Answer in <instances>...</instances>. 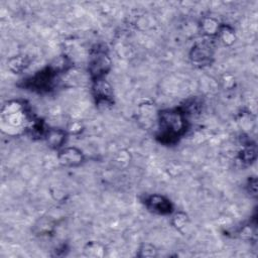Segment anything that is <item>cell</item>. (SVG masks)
<instances>
[{"label": "cell", "instance_id": "obj_1", "mask_svg": "<svg viewBox=\"0 0 258 258\" xmlns=\"http://www.w3.org/2000/svg\"><path fill=\"white\" fill-rule=\"evenodd\" d=\"M159 133L157 137L163 143H174L186 129L185 114L181 109H167L158 114Z\"/></svg>", "mask_w": 258, "mask_h": 258}, {"label": "cell", "instance_id": "obj_2", "mask_svg": "<svg viewBox=\"0 0 258 258\" xmlns=\"http://www.w3.org/2000/svg\"><path fill=\"white\" fill-rule=\"evenodd\" d=\"M1 120L3 130L7 129L9 133H17L30 121L24 103L18 100L9 101L3 106Z\"/></svg>", "mask_w": 258, "mask_h": 258}, {"label": "cell", "instance_id": "obj_3", "mask_svg": "<svg viewBox=\"0 0 258 258\" xmlns=\"http://www.w3.org/2000/svg\"><path fill=\"white\" fill-rule=\"evenodd\" d=\"M112 60L105 48H95L90 56L88 71L93 81L104 79L111 70Z\"/></svg>", "mask_w": 258, "mask_h": 258}, {"label": "cell", "instance_id": "obj_4", "mask_svg": "<svg viewBox=\"0 0 258 258\" xmlns=\"http://www.w3.org/2000/svg\"><path fill=\"white\" fill-rule=\"evenodd\" d=\"M56 75L57 74L48 67L27 79L25 87L37 92H48L54 87Z\"/></svg>", "mask_w": 258, "mask_h": 258}, {"label": "cell", "instance_id": "obj_5", "mask_svg": "<svg viewBox=\"0 0 258 258\" xmlns=\"http://www.w3.org/2000/svg\"><path fill=\"white\" fill-rule=\"evenodd\" d=\"M214 55V47L208 41L197 42L189 51V58L192 63L204 67L211 63Z\"/></svg>", "mask_w": 258, "mask_h": 258}, {"label": "cell", "instance_id": "obj_6", "mask_svg": "<svg viewBox=\"0 0 258 258\" xmlns=\"http://www.w3.org/2000/svg\"><path fill=\"white\" fill-rule=\"evenodd\" d=\"M93 94L97 105H111L113 103V89L104 79L94 81Z\"/></svg>", "mask_w": 258, "mask_h": 258}, {"label": "cell", "instance_id": "obj_7", "mask_svg": "<svg viewBox=\"0 0 258 258\" xmlns=\"http://www.w3.org/2000/svg\"><path fill=\"white\" fill-rule=\"evenodd\" d=\"M58 162L67 167L79 166L84 162V154L77 147H64L58 151Z\"/></svg>", "mask_w": 258, "mask_h": 258}, {"label": "cell", "instance_id": "obj_8", "mask_svg": "<svg viewBox=\"0 0 258 258\" xmlns=\"http://www.w3.org/2000/svg\"><path fill=\"white\" fill-rule=\"evenodd\" d=\"M147 209L158 215H168L172 212L173 206L171 202L161 195H151L145 200Z\"/></svg>", "mask_w": 258, "mask_h": 258}, {"label": "cell", "instance_id": "obj_9", "mask_svg": "<svg viewBox=\"0 0 258 258\" xmlns=\"http://www.w3.org/2000/svg\"><path fill=\"white\" fill-rule=\"evenodd\" d=\"M44 138L51 148L59 149L62 147V145L66 142L67 139V133L64 130L59 128H50L47 129Z\"/></svg>", "mask_w": 258, "mask_h": 258}, {"label": "cell", "instance_id": "obj_10", "mask_svg": "<svg viewBox=\"0 0 258 258\" xmlns=\"http://www.w3.org/2000/svg\"><path fill=\"white\" fill-rule=\"evenodd\" d=\"M30 59L27 55L19 54L12 56L7 61V68L9 71H11L14 74L22 73L28 66H29Z\"/></svg>", "mask_w": 258, "mask_h": 258}, {"label": "cell", "instance_id": "obj_11", "mask_svg": "<svg viewBox=\"0 0 258 258\" xmlns=\"http://www.w3.org/2000/svg\"><path fill=\"white\" fill-rule=\"evenodd\" d=\"M106 253L105 246L97 241H91L88 242L84 247V254L87 257H93V258H101L104 257Z\"/></svg>", "mask_w": 258, "mask_h": 258}, {"label": "cell", "instance_id": "obj_12", "mask_svg": "<svg viewBox=\"0 0 258 258\" xmlns=\"http://www.w3.org/2000/svg\"><path fill=\"white\" fill-rule=\"evenodd\" d=\"M220 27H221V24L219 23V21L216 18L211 16L204 17L201 21V28L203 32L208 36L217 35Z\"/></svg>", "mask_w": 258, "mask_h": 258}, {"label": "cell", "instance_id": "obj_13", "mask_svg": "<svg viewBox=\"0 0 258 258\" xmlns=\"http://www.w3.org/2000/svg\"><path fill=\"white\" fill-rule=\"evenodd\" d=\"M218 35L221 39V41L225 44V45H231L234 43L236 36L234 33V29L231 28L228 25H221Z\"/></svg>", "mask_w": 258, "mask_h": 258}, {"label": "cell", "instance_id": "obj_14", "mask_svg": "<svg viewBox=\"0 0 258 258\" xmlns=\"http://www.w3.org/2000/svg\"><path fill=\"white\" fill-rule=\"evenodd\" d=\"M202 108V102L199 101L198 99H191L185 103V105L180 108L181 111L186 115V114H194L200 111Z\"/></svg>", "mask_w": 258, "mask_h": 258}, {"label": "cell", "instance_id": "obj_15", "mask_svg": "<svg viewBox=\"0 0 258 258\" xmlns=\"http://www.w3.org/2000/svg\"><path fill=\"white\" fill-rule=\"evenodd\" d=\"M239 158L243 163H250L256 158V151L252 147H247L241 151Z\"/></svg>", "mask_w": 258, "mask_h": 258}, {"label": "cell", "instance_id": "obj_16", "mask_svg": "<svg viewBox=\"0 0 258 258\" xmlns=\"http://www.w3.org/2000/svg\"><path fill=\"white\" fill-rule=\"evenodd\" d=\"M187 222H188V219H187V216L183 213H177L174 215L173 219H172V224L173 226L181 231L182 228H184L186 225H187Z\"/></svg>", "mask_w": 258, "mask_h": 258}, {"label": "cell", "instance_id": "obj_17", "mask_svg": "<svg viewBox=\"0 0 258 258\" xmlns=\"http://www.w3.org/2000/svg\"><path fill=\"white\" fill-rule=\"evenodd\" d=\"M156 252H157V250L155 249L154 246H152L150 244H144L140 247L138 256L139 257H154V256H156Z\"/></svg>", "mask_w": 258, "mask_h": 258}, {"label": "cell", "instance_id": "obj_18", "mask_svg": "<svg viewBox=\"0 0 258 258\" xmlns=\"http://www.w3.org/2000/svg\"><path fill=\"white\" fill-rule=\"evenodd\" d=\"M40 226H36V228H38V233L42 234V233H49L52 229V224L49 223V221L47 220H43V221H39Z\"/></svg>", "mask_w": 258, "mask_h": 258}]
</instances>
